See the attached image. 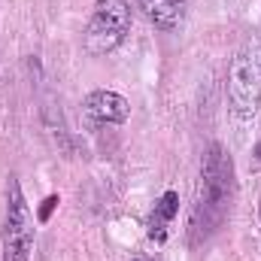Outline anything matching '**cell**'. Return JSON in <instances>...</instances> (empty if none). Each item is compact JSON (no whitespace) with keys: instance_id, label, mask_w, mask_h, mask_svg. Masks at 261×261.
<instances>
[{"instance_id":"1","label":"cell","mask_w":261,"mask_h":261,"mask_svg":"<svg viewBox=\"0 0 261 261\" xmlns=\"http://www.w3.org/2000/svg\"><path fill=\"white\" fill-rule=\"evenodd\" d=\"M234 197V161L222 143H210L200 158V182L189 219V246L206 243L225 222Z\"/></svg>"},{"instance_id":"2","label":"cell","mask_w":261,"mask_h":261,"mask_svg":"<svg viewBox=\"0 0 261 261\" xmlns=\"http://www.w3.org/2000/svg\"><path fill=\"white\" fill-rule=\"evenodd\" d=\"M228 107L231 113L246 122L258 113L261 107V40L243 43L228 67V82H225Z\"/></svg>"},{"instance_id":"3","label":"cell","mask_w":261,"mask_h":261,"mask_svg":"<svg viewBox=\"0 0 261 261\" xmlns=\"http://www.w3.org/2000/svg\"><path fill=\"white\" fill-rule=\"evenodd\" d=\"M37 243V219L21 192V182L9 176L6 186V219H3V258L0 261H31Z\"/></svg>"},{"instance_id":"4","label":"cell","mask_w":261,"mask_h":261,"mask_svg":"<svg viewBox=\"0 0 261 261\" xmlns=\"http://www.w3.org/2000/svg\"><path fill=\"white\" fill-rule=\"evenodd\" d=\"M130 34L128 0H97L85 28V52L91 58H103L116 52Z\"/></svg>"},{"instance_id":"5","label":"cell","mask_w":261,"mask_h":261,"mask_svg":"<svg viewBox=\"0 0 261 261\" xmlns=\"http://www.w3.org/2000/svg\"><path fill=\"white\" fill-rule=\"evenodd\" d=\"M82 116H85L94 128H103V125H125L130 119V103H128V97L119 94V91L97 88V91L85 94V100H82Z\"/></svg>"},{"instance_id":"6","label":"cell","mask_w":261,"mask_h":261,"mask_svg":"<svg viewBox=\"0 0 261 261\" xmlns=\"http://www.w3.org/2000/svg\"><path fill=\"white\" fill-rule=\"evenodd\" d=\"M176 213H179V192L167 189L164 195L155 200V206H152V213H149V219H146V234H149V240L164 243V240H167V228H170V222L176 219Z\"/></svg>"},{"instance_id":"7","label":"cell","mask_w":261,"mask_h":261,"mask_svg":"<svg viewBox=\"0 0 261 261\" xmlns=\"http://www.w3.org/2000/svg\"><path fill=\"white\" fill-rule=\"evenodd\" d=\"M140 9L158 31H176L186 18L189 0H140Z\"/></svg>"},{"instance_id":"8","label":"cell","mask_w":261,"mask_h":261,"mask_svg":"<svg viewBox=\"0 0 261 261\" xmlns=\"http://www.w3.org/2000/svg\"><path fill=\"white\" fill-rule=\"evenodd\" d=\"M61 200H58V195H49L46 200H43V206H40V213H37V222H49V216H52V210L58 206Z\"/></svg>"},{"instance_id":"9","label":"cell","mask_w":261,"mask_h":261,"mask_svg":"<svg viewBox=\"0 0 261 261\" xmlns=\"http://www.w3.org/2000/svg\"><path fill=\"white\" fill-rule=\"evenodd\" d=\"M255 158L261 161V143H255Z\"/></svg>"},{"instance_id":"10","label":"cell","mask_w":261,"mask_h":261,"mask_svg":"<svg viewBox=\"0 0 261 261\" xmlns=\"http://www.w3.org/2000/svg\"><path fill=\"white\" fill-rule=\"evenodd\" d=\"M130 261H155V258H146V255H137V258H130Z\"/></svg>"}]
</instances>
